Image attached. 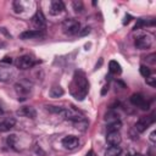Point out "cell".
<instances>
[{
	"mask_svg": "<svg viewBox=\"0 0 156 156\" xmlns=\"http://www.w3.org/2000/svg\"><path fill=\"white\" fill-rule=\"evenodd\" d=\"M62 29L66 34H69V35L78 34L80 30V23L76 18H67L62 23Z\"/></svg>",
	"mask_w": 156,
	"mask_h": 156,
	"instance_id": "obj_3",
	"label": "cell"
},
{
	"mask_svg": "<svg viewBox=\"0 0 156 156\" xmlns=\"http://www.w3.org/2000/svg\"><path fill=\"white\" fill-rule=\"evenodd\" d=\"M63 10H65V5L61 0H54L51 2V7H50L51 15H60Z\"/></svg>",
	"mask_w": 156,
	"mask_h": 156,
	"instance_id": "obj_15",
	"label": "cell"
},
{
	"mask_svg": "<svg viewBox=\"0 0 156 156\" xmlns=\"http://www.w3.org/2000/svg\"><path fill=\"white\" fill-rule=\"evenodd\" d=\"M35 63H37V61H35L32 56H29V55H23V56L18 57V58L16 60V66H17V68H20V69H29V68H32Z\"/></svg>",
	"mask_w": 156,
	"mask_h": 156,
	"instance_id": "obj_5",
	"label": "cell"
},
{
	"mask_svg": "<svg viewBox=\"0 0 156 156\" xmlns=\"http://www.w3.org/2000/svg\"><path fill=\"white\" fill-rule=\"evenodd\" d=\"M15 141H16V135L15 134H12V135H10L7 138V144L10 146H15Z\"/></svg>",
	"mask_w": 156,
	"mask_h": 156,
	"instance_id": "obj_29",
	"label": "cell"
},
{
	"mask_svg": "<svg viewBox=\"0 0 156 156\" xmlns=\"http://www.w3.org/2000/svg\"><path fill=\"white\" fill-rule=\"evenodd\" d=\"M135 46L138 48V49H140V50H145V49H149L150 46H151V44H152V39H151V37H149V35H140V37H138L136 39H135Z\"/></svg>",
	"mask_w": 156,
	"mask_h": 156,
	"instance_id": "obj_9",
	"label": "cell"
},
{
	"mask_svg": "<svg viewBox=\"0 0 156 156\" xmlns=\"http://www.w3.org/2000/svg\"><path fill=\"white\" fill-rule=\"evenodd\" d=\"M2 62H4V63H11V62H12V60H11V57L5 56V57L2 58Z\"/></svg>",
	"mask_w": 156,
	"mask_h": 156,
	"instance_id": "obj_31",
	"label": "cell"
},
{
	"mask_svg": "<svg viewBox=\"0 0 156 156\" xmlns=\"http://www.w3.org/2000/svg\"><path fill=\"white\" fill-rule=\"evenodd\" d=\"M2 112H4V111H2V108H1V106H0V115H2Z\"/></svg>",
	"mask_w": 156,
	"mask_h": 156,
	"instance_id": "obj_36",
	"label": "cell"
},
{
	"mask_svg": "<svg viewBox=\"0 0 156 156\" xmlns=\"http://www.w3.org/2000/svg\"><path fill=\"white\" fill-rule=\"evenodd\" d=\"M146 83L150 85V87H152V88H155L156 87V77H147L146 78Z\"/></svg>",
	"mask_w": 156,
	"mask_h": 156,
	"instance_id": "obj_25",
	"label": "cell"
},
{
	"mask_svg": "<svg viewBox=\"0 0 156 156\" xmlns=\"http://www.w3.org/2000/svg\"><path fill=\"white\" fill-rule=\"evenodd\" d=\"M130 16L129 15H126V17H124V21H123V24H127V23H129V21H130Z\"/></svg>",
	"mask_w": 156,
	"mask_h": 156,
	"instance_id": "obj_32",
	"label": "cell"
},
{
	"mask_svg": "<svg viewBox=\"0 0 156 156\" xmlns=\"http://www.w3.org/2000/svg\"><path fill=\"white\" fill-rule=\"evenodd\" d=\"M122 127V123L119 121L117 122H112V123H108L107 126V132H118Z\"/></svg>",
	"mask_w": 156,
	"mask_h": 156,
	"instance_id": "obj_21",
	"label": "cell"
},
{
	"mask_svg": "<svg viewBox=\"0 0 156 156\" xmlns=\"http://www.w3.org/2000/svg\"><path fill=\"white\" fill-rule=\"evenodd\" d=\"M73 9L76 10V12H82L83 11V4H82V1H73Z\"/></svg>",
	"mask_w": 156,
	"mask_h": 156,
	"instance_id": "obj_24",
	"label": "cell"
},
{
	"mask_svg": "<svg viewBox=\"0 0 156 156\" xmlns=\"http://www.w3.org/2000/svg\"><path fill=\"white\" fill-rule=\"evenodd\" d=\"M16 90H17L18 95H20V94H28L29 90H30V88H29V87H23L21 83H17V84H16Z\"/></svg>",
	"mask_w": 156,
	"mask_h": 156,
	"instance_id": "obj_22",
	"label": "cell"
},
{
	"mask_svg": "<svg viewBox=\"0 0 156 156\" xmlns=\"http://www.w3.org/2000/svg\"><path fill=\"white\" fill-rule=\"evenodd\" d=\"M155 135H156V132L154 130V132L150 134V140H151V141H156V136H155Z\"/></svg>",
	"mask_w": 156,
	"mask_h": 156,
	"instance_id": "obj_33",
	"label": "cell"
},
{
	"mask_svg": "<svg viewBox=\"0 0 156 156\" xmlns=\"http://www.w3.org/2000/svg\"><path fill=\"white\" fill-rule=\"evenodd\" d=\"M89 33H90V27H84L83 29H80V30H79L78 35L84 37V35H87V34H89Z\"/></svg>",
	"mask_w": 156,
	"mask_h": 156,
	"instance_id": "obj_28",
	"label": "cell"
},
{
	"mask_svg": "<svg viewBox=\"0 0 156 156\" xmlns=\"http://www.w3.org/2000/svg\"><path fill=\"white\" fill-rule=\"evenodd\" d=\"M105 121L108 122V123L117 122V121H119V115L117 112H115V111H108L105 115Z\"/></svg>",
	"mask_w": 156,
	"mask_h": 156,
	"instance_id": "obj_17",
	"label": "cell"
},
{
	"mask_svg": "<svg viewBox=\"0 0 156 156\" xmlns=\"http://www.w3.org/2000/svg\"><path fill=\"white\" fill-rule=\"evenodd\" d=\"M46 110H48V111H50V112H54V113H60V110H61V107H57V106H51V105H49V106H46Z\"/></svg>",
	"mask_w": 156,
	"mask_h": 156,
	"instance_id": "obj_26",
	"label": "cell"
},
{
	"mask_svg": "<svg viewBox=\"0 0 156 156\" xmlns=\"http://www.w3.org/2000/svg\"><path fill=\"white\" fill-rule=\"evenodd\" d=\"M13 71L7 66H0V82H7L12 78Z\"/></svg>",
	"mask_w": 156,
	"mask_h": 156,
	"instance_id": "obj_14",
	"label": "cell"
},
{
	"mask_svg": "<svg viewBox=\"0 0 156 156\" xmlns=\"http://www.w3.org/2000/svg\"><path fill=\"white\" fill-rule=\"evenodd\" d=\"M140 74H141L143 77L147 78V77H150V74H151V71H150V68H149L147 66H144V65H141V66H140Z\"/></svg>",
	"mask_w": 156,
	"mask_h": 156,
	"instance_id": "obj_23",
	"label": "cell"
},
{
	"mask_svg": "<svg viewBox=\"0 0 156 156\" xmlns=\"http://www.w3.org/2000/svg\"><path fill=\"white\" fill-rule=\"evenodd\" d=\"M79 144V139L74 135H67L62 139V146L65 149H68V150H73L78 146Z\"/></svg>",
	"mask_w": 156,
	"mask_h": 156,
	"instance_id": "obj_10",
	"label": "cell"
},
{
	"mask_svg": "<svg viewBox=\"0 0 156 156\" xmlns=\"http://www.w3.org/2000/svg\"><path fill=\"white\" fill-rule=\"evenodd\" d=\"M106 141L111 146H118L121 144V141H122L119 132H108L107 135H106Z\"/></svg>",
	"mask_w": 156,
	"mask_h": 156,
	"instance_id": "obj_12",
	"label": "cell"
},
{
	"mask_svg": "<svg viewBox=\"0 0 156 156\" xmlns=\"http://www.w3.org/2000/svg\"><path fill=\"white\" fill-rule=\"evenodd\" d=\"M154 24H155V21H154V20L147 21V20H143V18H140V20H138V22H136L134 29H138V28L144 27V26H154Z\"/></svg>",
	"mask_w": 156,
	"mask_h": 156,
	"instance_id": "obj_20",
	"label": "cell"
},
{
	"mask_svg": "<svg viewBox=\"0 0 156 156\" xmlns=\"http://www.w3.org/2000/svg\"><path fill=\"white\" fill-rule=\"evenodd\" d=\"M16 124V119L13 117H1L0 118V132H9Z\"/></svg>",
	"mask_w": 156,
	"mask_h": 156,
	"instance_id": "obj_11",
	"label": "cell"
},
{
	"mask_svg": "<svg viewBox=\"0 0 156 156\" xmlns=\"http://www.w3.org/2000/svg\"><path fill=\"white\" fill-rule=\"evenodd\" d=\"M107 90H108V87H107V85H106V87H104V89H102V91H101V94H102V95H104V94H105V93H106V91H107Z\"/></svg>",
	"mask_w": 156,
	"mask_h": 156,
	"instance_id": "obj_34",
	"label": "cell"
},
{
	"mask_svg": "<svg viewBox=\"0 0 156 156\" xmlns=\"http://www.w3.org/2000/svg\"><path fill=\"white\" fill-rule=\"evenodd\" d=\"M154 122H155V117H154V115L140 117V118L138 119V122L134 124V129H135L136 132H139V133H143V132L146 130Z\"/></svg>",
	"mask_w": 156,
	"mask_h": 156,
	"instance_id": "obj_4",
	"label": "cell"
},
{
	"mask_svg": "<svg viewBox=\"0 0 156 156\" xmlns=\"http://www.w3.org/2000/svg\"><path fill=\"white\" fill-rule=\"evenodd\" d=\"M45 37V32L44 30H38V29H33V30H26L23 33L20 34V38L23 40H28V39H41Z\"/></svg>",
	"mask_w": 156,
	"mask_h": 156,
	"instance_id": "obj_6",
	"label": "cell"
},
{
	"mask_svg": "<svg viewBox=\"0 0 156 156\" xmlns=\"http://www.w3.org/2000/svg\"><path fill=\"white\" fill-rule=\"evenodd\" d=\"M108 68H110V72L113 73V74H119L122 72L121 65L117 61H115V60H112V61L108 62Z\"/></svg>",
	"mask_w": 156,
	"mask_h": 156,
	"instance_id": "obj_16",
	"label": "cell"
},
{
	"mask_svg": "<svg viewBox=\"0 0 156 156\" xmlns=\"http://www.w3.org/2000/svg\"><path fill=\"white\" fill-rule=\"evenodd\" d=\"M121 152H122V150L119 146H110L105 151V156H119Z\"/></svg>",
	"mask_w": 156,
	"mask_h": 156,
	"instance_id": "obj_19",
	"label": "cell"
},
{
	"mask_svg": "<svg viewBox=\"0 0 156 156\" xmlns=\"http://www.w3.org/2000/svg\"><path fill=\"white\" fill-rule=\"evenodd\" d=\"M119 156H138V155L133 151H124V152H121Z\"/></svg>",
	"mask_w": 156,
	"mask_h": 156,
	"instance_id": "obj_30",
	"label": "cell"
},
{
	"mask_svg": "<svg viewBox=\"0 0 156 156\" xmlns=\"http://www.w3.org/2000/svg\"><path fill=\"white\" fill-rule=\"evenodd\" d=\"M17 113L21 116H24L27 118H35L37 117V111L32 106H23L22 108H20L17 111Z\"/></svg>",
	"mask_w": 156,
	"mask_h": 156,
	"instance_id": "obj_13",
	"label": "cell"
},
{
	"mask_svg": "<svg viewBox=\"0 0 156 156\" xmlns=\"http://www.w3.org/2000/svg\"><path fill=\"white\" fill-rule=\"evenodd\" d=\"M89 91V83L85 77V74L82 71H76L74 76L72 78V82L69 84V93L73 98L82 101L87 96Z\"/></svg>",
	"mask_w": 156,
	"mask_h": 156,
	"instance_id": "obj_1",
	"label": "cell"
},
{
	"mask_svg": "<svg viewBox=\"0 0 156 156\" xmlns=\"http://www.w3.org/2000/svg\"><path fill=\"white\" fill-rule=\"evenodd\" d=\"M63 89L60 87V85H55V87H52L51 89H50V91H49V94H50V96L51 98H60V96H62L63 95Z\"/></svg>",
	"mask_w": 156,
	"mask_h": 156,
	"instance_id": "obj_18",
	"label": "cell"
},
{
	"mask_svg": "<svg viewBox=\"0 0 156 156\" xmlns=\"http://www.w3.org/2000/svg\"><path fill=\"white\" fill-rule=\"evenodd\" d=\"M13 6H15L16 12H22V10H23V7H22V1H15V2H13Z\"/></svg>",
	"mask_w": 156,
	"mask_h": 156,
	"instance_id": "obj_27",
	"label": "cell"
},
{
	"mask_svg": "<svg viewBox=\"0 0 156 156\" xmlns=\"http://www.w3.org/2000/svg\"><path fill=\"white\" fill-rule=\"evenodd\" d=\"M87 156H93V151H90L89 154H87Z\"/></svg>",
	"mask_w": 156,
	"mask_h": 156,
	"instance_id": "obj_35",
	"label": "cell"
},
{
	"mask_svg": "<svg viewBox=\"0 0 156 156\" xmlns=\"http://www.w3.org/2000/svg\"><path fill=\"white\" fill-rule=\"evenodd\" d=\"M58 115H61L65 119H69V121H72L73 123L85 119L84 116H83L79 111H77V110H74V108H71V107H61Z\"/></svg>",
	"mask_w": 156,
	"mask_h": 156,
	"instance_id": "obj_2",
	"label": "cell"
},
{
	"mask_svg": "<svg viewBox=\"0 0 156 156\" xmlns=\"http://www.w3.org/2000/svg\"><path fill=\"white\" fill-rule=\"evenodd\" d=\"M33 24L34 27L38 29V30H44L45 27H46V21H45V17L43 15V12L40 10H38L33 17Z\"/></svg>",
	"mask_w": 156,
	"mask_h": 156,
	"instance_id": "obj_8",
	"label": "cell"
},
{
	"mask_svg": "<svg viewBox=\"0 0 156 156\" xmlns=\"http://www.w3.org/2000/svg\"><path fill=\"white\" fill-rule=\"evenodd\" d=\"M130 102L134 106L140 107L141 110H149V102L145 100V98L141 94H133L130 96Z\"/></svg>",
	"mask_w": 156,
	"mask_h": 156,
	"instance_id": "obj_7",
	"label": "cell"
}]
</instances>
